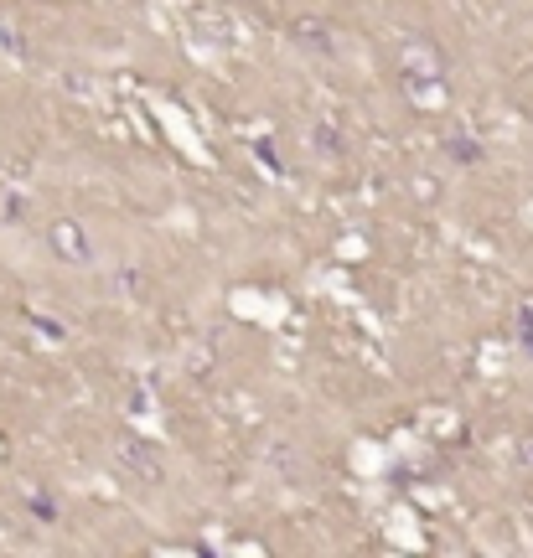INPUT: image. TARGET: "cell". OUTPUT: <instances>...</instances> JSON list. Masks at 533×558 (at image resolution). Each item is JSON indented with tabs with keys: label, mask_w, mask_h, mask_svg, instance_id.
Returning a JSON list of instances; mask_svg holds the SVG:
<instances>
[{
	"label": "cell",
	"mask_w": 533,
	"mask_h": 558,
	"mask_svg": "<svg viewBox=\"0 0 533 558\" xmlns=\"http://www.w3.org/2000/svg\"><path fill=\"white\" fill-rule=\"evenodd\" d=\"M399 62H404V83L420 88V93L435 88V83H446V57H440L435 47H425V42H409Z\"/></svg>",
	"instance_id": "obj_1"
},
{
	"label": "cell",
	"mask_w": 533,
	"mask_h": 558,
	"mask_svg": "<svg viewBox=\"0 0 533 558\" xmlns=\"http://www.w3.org/2000/svg\"><path fill=\"white\" fill-rule=\"evenodd\" d=\"M47 243H52V254L68 259V264H88V259H94V243H88L83 223H68V217H63V223H52Z\"/></svg>",
	"instance_id": "obj_2"
},
{
	"label": "cell",
	"mask_w": 533,
	"mask_h": 558,
	"mask_svg": "<svg viewBox=\"0 0 533 558\" xmlns=\"http://www.w3.org/2000/svg\"><path fill=\"white\" fill-rule=\"evenodd\" d=\"M125 460L135 465V471H140L145 481H161V455H156V450H145L140 440H130V445H125Z\"/></svg>",
	"instance_id": "obj_3"
},
{
	"label": "cell",
	"mask_w": 533,
	"mask_h": 558,
	"mask_svg": "<svg viewBox=\"0 0 533 558\" xmlns=\"http://www.w3.org/2000/svg\"><path fill=\"white\" fill-rule=\"evenodd\" d=\"M518 336H523V347L533 352V310H523V316H518Z\"/></svg>",
	"instance_id": "obj_4"
},
{
	"label": "cell",
	"mask_w": 533,
	"mask_h": 558,
	"mask_svg": "<svg viewBox=\"0 0 533 558\" xmlns=\"http://www.w3.org/2000/svg\"><path fill=\"white\" fill-rule=\"evenodd\" d=\"M451 150H456V161H477V145H471V140H456Z\"/></svg>",
	"instance_id": "obj_5"
}]
</instances>
